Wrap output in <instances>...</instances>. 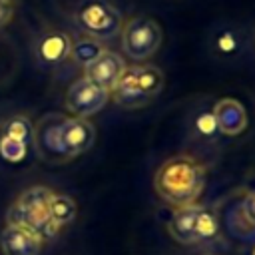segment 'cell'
I'll list each match as a JSON object with an SVG mask.
<instances>
[{"label": "cell", "instance_id": "ba28073f", "mask_svg": "<svg viewBox=\"0 0 255 255\" xmlns=\"http://www.w3.org/2000/svg\"><path fill=\"white\" fill-rule=\"evenodd\" d=\"M44 239L22 225H4L0 231V251L2 255H40L44 249Z\"/></svg>", "mask_w": 255, "mask_h": 255}, {"label": "cell", "instance_id": "cb8c5ba5", "mask_svg": "<svg viewBox=\"0 0 255 255\" xmlns=\"http://www.w3.org/2000/svg\"><path fill=\"white\" fill-rule=\"evenodd\" d=\"M251 255H255V249H253V253H251Z\"/></svg>", "mask_w": 255, "mask_h": 255}, {"label": "cell", "instance_id": "2e32d148", "mask_svg": "<svg viewBox=\"0 0 255 255\" xmlns=\"http://www.w3.org/2000/svg\"><path fill=\"white\" fill-rule=\"evenodd\" d=\"M195 243L201 241H211L217 237L219 233V215L215 211V207H207V205H199L197 215H195Z\"/></svg>", "mask_w": 255, "mask_h": 255}, {"label": "cell", "instance_id": "44dd1931", "mask_svg": "<svg viewBox=\"0 0 255 255\" xmlns=\"http://www.w3.org/2000/svg\"><path fill=\"white\" fill-rule=\"evenodd\" d=\"M26 149H28V143L0 135V153H2L6 159H10V161H20V159L26 155Z\"/></svg>", "mask_w": 255, "mask_h": 255}, {"label": "cell", "instance_id": "5bb4252c", "mask_svg": "<svg viewBox=\"0 0 255 255\" xmlns=\"http://www.w3.org/2000/svg\"><path fill=\"white\" fill-rule=\"evenodd\" d=\"M241 46H243V38L239 30L233 26H221L209 38V50L213 52L215 58H221V60H229L237 56Z\"/></svg>", "mask_w": 255, "mask_h": 255}, {"label": "cell", "instance_id": "e0dca14e", "mask_svg": "<svg viewBox=\"0 0 255 255\" xmlns=\"http://www.w3.org/2000/svg\"><path fill=\"white\" fill-rule=\"evenodd\" d=\"M102 50H104V44H102L100 40H96V38L84 34V36L72 40L70 58H72L78 66L86 68L88 64H92V62L102 54Z\"/></svg>", "mask_w": 255, "mask_h": 255}, {"label": "cell", "instance_id": "7c38bea8", "mask_svg": "<svg viewBox=\"0 0 255 255\" xmlns=\"http://www.w3.org/2000/svg\"><path fill=\"white\" fill-rule=\"evenodd\" d=\"M199 205H187V207H177L173 209L169 221H167V231L169 235L181 243V245H193L195 243V215H197Z\"/></svg>", "mask_w": 255, "mask_h": 255}, {"label": "cell", "instance_id": "ac0fdd59", "mask_svg": "<svg viewBox=\"0 0 255 255\" xmlns=\"http://www.w3.org/2000/svg\"><path fill=\"white\" fill-rule=\"evenodd\" d=\"M191 133H193L195 139H201V141H207V143H213L221 135L219 129H217V124H215V118H213L211 110L199 108L197 112H193Z\"/></svg>", "mask_w": 255, "mask_h": 255}, {"label": "cell", "instance_id": "8fae6325", "mask_svg": "<svg viewBox=\"0 0 255 255\" xmlns=\"http://www.w3.org/2000/svg\"><path fill=\"white\" fill-rule=\"evenodd\" d=\"M110 96L114 98V102L124 108V110H137V108H145L151 100L141 92V88L137 86L135 80V72L133 66L126 68L124 74L120 76V80L116 82V86L110 90Z\"/></svg>", "mask_w": 255, "mask_h": 255}, {"label": "cell", "instance_id": "4fadbf2b", "mask_svg": "<svg viewBox=\"0 0 255 255\" xmlns=\"http://www.w3.org/2000/svg\"><path fill=\"white\" fill-rule=\"evenodd\" d=\"M70 48H72V38L64 32L54 30L40 38L38 56L48 64H60L66 58H70Z\"/></svg>", "mask_w": 255, "mask_h": 255}, {"label": "cell", "instance_id": "603a6c76", "mask_svg": "<svg viewBox=\"0 0 255 255\" xmlns=\"http://www.w3.org/2000/svg\"><path fill=\"white\" fill-rule=\"evenodd\" d=\"M14 16V2L12 0H0V28H4Z\"/></svg>", "mask_w": 255, "mask_h": 255}, {"label": "cell", "instance_id": "9a60e30c", "mask_svg": "<svg viewBox=\"0 0 255 255\" xmlns=\"http://www.w3.org/2000/svg\"><path fill=\"white\" fill-rule=\"evenodd\" d=\"M133 72H135V80L141 92L149 100H153L163 88V72L153 64H135Z\"/></svg>", "mask_w": 255, "mask_h": 255}, {"label": "cell", "instance_id": "30bf717a", "mask_svg": "<svg viewBox=\"0 0 255 255\" xmlns=\"http://www.w3.org/2000/svg\"><path fill=\"white\" fill-rule=\"evenodd\" d=\"M213 118L221 135H241L247 128V112L235 98H221L213 104Z\"/></svg>", "mask_w": 255, "mask_h": 255}, {"label": "cell", "instance_id": "52a82bcc", "mask_svg": "<svg viewBox=\"0 0 255 255\" xmlns=\"http://www.w3.org/2000/svg\"><path fill=\"white\" fill-rule=\"evenodd\" d=\"M96 139V128L86 118H68L64 120L60 128V143L68 159H74L88 151L94 145Z\"/></svg>", "mask_w": 255, "mask_h": 255}, {"label": "cell", "instance_id": "277c9868", "mask_svg": "<svg viewBox=\"0 0 255 255\" xmlns=\"http://www.w3.org/2000/svg\"><path fill=\"white\" fill-rule=\"evenodd\" d=\"M122 48L129 60L141 62L153 56L163 40L161 26L147 16H133L122 26Z\"/></svg>", "mask_w": 255, "mask_h": 255}, {"label": "cell", "instance_id": "d4e9b609", "mask_svg": "<svg viewBox=\"0 0 255 255\" xmlns=\"http://www.w3.org/2000/svg\"><path fill=\"white\" fill-rule=\"evenodd\" d=\"M207 255H209V253H207Z\"/></svg>", "mask_w": 255, "mask_h": 255}, {"label": "cell", "instance_id": "7a4b0ae2", "mask_svg": "<svg viewBox=\"0 0 255 255\" xmlns=\"http://www.w3.org/2000/svg\"><path fill=\"white\" fill-rule=\"evenodd\" d=\"M54 191L46 185H32L24 189L8 207L6 223L22 225L36 231L44 241L54 239L60 233V227L50 219V199Z\"/></svg>", "mask_w": 255, "mask_h": 255}, {"label": "cell", "instance_id": "d6986e66", "mask_svg": "<svg viewBox=\"0 0 255 255\" xmlns=\"http://www.w3.org/2000/svg\"><path fill=\"white\" fill-rule=\"evenodd\" d=\"M76 213H78L76 201L66 193H56L54 191V195L50 199V219L62 229L64 225H68L76 219Z\"/></svg>", "mask_w": 255, "mask_h": 255}, {"label": "cell", "instance_id": "6da1fadb", "mask_svg": "<svg viewBox=\"0 0 255 255\" xmlns=\"http://www.w3.org/2000/svg\"><path fill=\"white\" fill-rule=\"evenodd\" d=\"M205 187V167L191 155H173L165 159L155 175L153 189L159 199L171 207L195 205Z\"/></svg>", "mask_w": 255, "mask_h": 255}, {"label": "cell", "instance_id": "8992f818", "mask_svg": "<svg viewBox=\"0 0 255 255\" xmlns=\"http://www.w3.org/2000/svg\"><path fill=\"white\" fill-rule=\"evenodd\" d=\"M108 100H110V92L100 88L98 84L90 82L84 76L68 88L64 104H66V110L70 114H74V118H86L88 120L90 116L104 110Z\"/></svg>", "mask_w": 255, "mask_h": 255}, {"label": "cell", "instance_id": "3957f363", "mask_svg": "<svg viewBox=\"0 0 255 255\" xmlns=\"http://www.w3.org/2000/svg\"><path fill=\"white\" fill-rule=\"evenodd\" d=\"M74 22L86 36L100 42L116 38L124 26L122 14L108 0H82L74 10Z\"/></svg>", "mask_w": 255, "mask_h": 255}, {"label": "cell", "instance_id": "9c48e42d", "mask_svg": "<svg viewBox=\"0 0 255 255\" xmlns=\"http://www.w3.org/2000/svg\"><path fill=\"white\" fill-rule=\"evenodd\" d=\"M126 68L128 66H126V62H124V58L120 54L104 48L102 54L92 64H88L84 70H86V78L90 82H94L100 88L110 92L116 86V82L120 80V76L124 74Z\"/></svg>", "mask_w": 255, "mask_h": 255}, {"label": "cell", "instance_id": "5b68a950", "mask_svg": "<svg viewBox=\"0 0 255 255\" xmlns=\"http://www.w3.org/2000/svg\"><path fill=\"white\" fill-rule=\"evenodd\" d=\"M66 116L64 114H44L36 126H32V143H34V149L38 153L40 159H44L46 163H52V165H60V163H66L70 161L62 149V143H60V128L64 124Z\"/></svg>", "mask_w": 255, "mask_h": 255}, {"label": "cell", "instance_id": "ffe728a7", "mask_svg": "<svg viewBox=\"0 0 255 255\" xmlns=\"http://www.w3.org/2000/svg\"><path fill=\"white\" fill-rule=\"evenodd\" d=\"M0 135L28 143V141H32V124L26 116H14L4 124V129Z\"/></svg>", "mask_w": 255, "mask_h": 255}, {"label": "cell", "instance_id": "7402d4cb", "mask_svg": "<svg viewBox=\"0 0 255 255\" xmlns=\"http://www.w3.org/2000/svg\"><path fill=\"white\" fill-rule=\"evenodd\" d=\"M239 213H241V217H243L251 227H255V189H251V191L241 199Z\"/></svg>", "mask_w": 255, "mask_h": 255}]
</instances>
